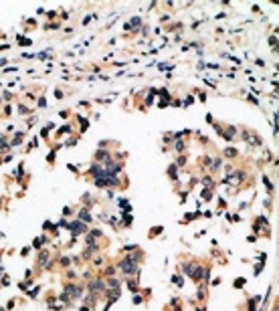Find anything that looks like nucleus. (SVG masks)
<instances>
[{"label":"nucleus","mask_w":279,"mask_h":311,"mask_svg":"<svg viewBox=\"0 0 279 311\" xmlns=\"http://www.w3.org/2000/svg\"><path fill=\"white\" fill-rule=\"evenodd\" d=\"M117 267H119L125 275H134V273L138 271V257H136V254H129V257H125V259L119 261Z\"/></svg>","instance_id":"1"},{"label":"nucleus","mask_w":279,"mask_h":311,"mask_svg":"<svg viewBox=\"0 0 279 311\" xmlns=\"http://www.w3.org/2000/svg\"><path fill=\"white\" fill-rule=\"evenodd\" d=\"M95 184L99 188H105V186H117L119 182H117L115 176H97L95 178Z\"/></svg>","instance_id":"2"},{"label":"nucleus","mask_w":279,"mask_h":311,"mask_svg":"<svg viewBox=\"0 0 279 311\" xmlns=\"http://www.w3.org/2000/svg\"><path fill=\"white\" fill-rule=\"evenodd\" d=\"M79 293H81V287H75V285H71V287H67V293H65V297H71V299H77Z\"/></svg>","instance_id":"3"},{"label":"nucleus","mask_w":279,"mask_h":311,"mask_svg":"<svg viewBox=\"0 0 279 311\" xmlns=\"http://www.w3.org/2000/svg\"><path fill=\"white\" fill-rule=\"evenodd\" d=\"M69 230H71L73 234H81V232L85 230V224L83 222H73V224H69Z\"/></svg>","instance_id":"4"},{"label":"nucleus","mask_w":279,"mask_h":311,"mask_svg":"<svg viewBox=\"0 0 279 311\" xmlns=\"http://www.w3.org/2000/svg\"><path fill=\"white\" fill-rule=\"evenodd\" d=\"M89 287L91 289H97V291H103V289H105V283H103V279H95V281H91Z\"/></svg>","instance_id":"5"},{"label":"nucleus","mask_w":279,"mask_h":311,"mask_svg":"<svg viewBox=\"0 0 279 311\" xmlns=\"http://www.w3.org/2000/svg\"><path fill=\"white\" fill-rule=\"evenodd\" d=\"M109 287L111 289H119V281L115 277H109Z\"/></svg>","instance_id":"6"},{"label":"nucleus","mask_w":279,"mask_h":311,"mask_svg":"<svg viewBox=\"0 0 279 311\" xmlns=\"http://www.w3.org/2000/svg\"><path fill=\"white\" fill-rule=\"evenodd\" d=\"M81 220H91V216L87 210H81Z\"/></svg>","instance_id":"7"},{"label":"nucleus","mask_w":279,"mask_h":311,"mask_svg":"<svg viewBox=\"0 0 279 311\" xmlns=\"http://www.w3.org/2000/svg\"><path fill=\"white\" fill-rule=\"evenodd\" d=\"M168 174L172 176V180H176V168H174V166H170V168H168Z\"/></svg>","instance_id":"8"},{"label":"nucleus","mask_w":279,"mask_h":311,"mask_svg":"<svg viewBox=\"0 0 279 311\" xmlns=\"http://www.w3.org/2000/svg\"><path fill=\"white\" fill-rule=\"evenodd\" d=\"M176 150H178V152H182V150H184V143H182V141H178V143H176Z\"/></svg>","instance_id":"9"}]
</instances>
